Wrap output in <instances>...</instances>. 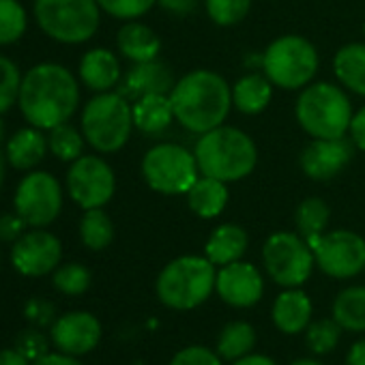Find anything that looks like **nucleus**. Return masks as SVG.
I'll use <instances>...</instances> for the list:
<instances>
[{"label": "nucleus", "mask_w": 365, "mask_h": 365, "mask_svg": "<svg viewBox=\"0 0 365 365\" xmlns=\"http://www.w3.org/2000/svg\"><path fill=\"white\" fill-rule=\"evenodd\" d=\"M18 106L29 125L54 129L76 114L80 106V84L76 76L58 63H39L22 76Z\"/></svg>", "instance_id": "1"}, {"label": "nucleus", "mask_w": 365, "mask_h": 365, "mask_svg": "<svg viewBox=\"0 0 365 365\" xmlns=\"http://www.w3.org/2000/svg\"><path fill=\"white\" fill-rule=\"evenodd\" d=\"M174 118L194 133H207L224 125L232 108V88L209 69H196L182 76L170 93Z\"/></svg>", "instance_id": "2"}, {"label": "nucleus", "mask_w": 365, "mask_h": 365, "mask_svg": "<svg viewBox=\"0 0 365 365\" xmlns=\"http://www.w3.org/2000/svg\"><path fill=\"white\" fill-rule=\"evenodd\" d=\"M196 161L202 176L235 182L250 176L258 161L254 140L237 127H215L196 142Z\"/></svg>", "instance_id": "3"}, {"label": "nucleus", "mask_w": 365, "mask_h": 365, "mask_svg": "<svg viewBox=\"0 0 365 365\" xmlns=\"http://www.w3.org/2000/svg\"><path fill=\"white\" fill-rule=\"evenodd\" d=\"M215 279V264L207 256H180L161 269L157 297L170 309H194L211 297Z\"/></svg>", "instance_id": "4"}, {"label": "nucleus", "mask_w": 365, "mask_h": 365, "mask_svg": "<svg viewBox=\"0 0 365 365\" xmlns=\"http://www.w3.org/2000/svg\"><path fill=\"white\" fill-rule=\"evenodd\" d=\"M294 112L299 125L312 138H344L352 120L350 99L329 82L307 84L297 99Z\"/></svg>", "instance_id": "5"}, {"label": "nucleus", "mask_w": 365, "mask_h": 365, "mask_svg": "<svg viewBox=\"0 0 365 365\" xmlns=\"http://www.w3.org/2000/svg\"><path fill=\"white\" fill-rule=\"evenodd\" d=\"M86 142L99 153L120 150L133 129V112L129 99L120 93H97L82 110L80 120Z\"/></svg>", "instance_id": "6"}, {"label": "nucleus", "mask_w": 365, "mask_h": 365, "mask_svg": "<svg viewBox=\"0 0 365 365\" xmlns=\"http://www.w3.org/2000/svg\"><path fill=\"white\" fill-rule=\"evenodd\" d=\"M35 20L50 39L78 46L97 33L101 7L97 0H35Z\"/></svg>", "instance_id": "7"}, {"label": "nucleus", "mask_w": 365, "mask_h": 365, "mask_svg": "<svg viewBox=\"0 0 365 365\" xmlns=\"http://www.w3.org/2000/svg\"><path fill=\"white\" fill-rule=\"evenodd\" d=\"M262 69L277 88H305L318 71V52L305 37L284 35L264 50Z\"/></svg>", "instance_id": "8"}, {"label": "nucleus", "mask_w": 365, "mask_h": 365, "mask_svg": "<svg viewBox=\"0 0 365 365\" xmlns=\"http://www.w3.org/2000/svg\"><path fill=\"white\" fill-rule=\"evenodd\" d=\"M196 155L178 144H157L142 159V176L153 192L163 196L187 194L198 180Z\"/></svg>", "instance_id": "9"}, {"label": "nucleus", "mask_w": 365, "mask_h": 365, "mask_svg": "<svg viewBox=\"0 0 365 365\" xmlns=\"http://www.w3.org/2000/svg\"><path fill=\"white\" fill-rule=\"evenodd\" d=\"M262 262L275 284L297 288L307 282L316 260L303 237L294 232H275L262 247Z\"/></svg>", "instance_id": "10"}, {"label": "nucleus", "mask_w": 365, "mask_h": 365, "mask_svg": "<svg viewBox=\"0 0 365 365\" xmlns=\"http://www.w3.org/2000/svg\"><path fill=\"white\" fill-rule=\"evenodd\" d=\"M14 209L33 228L50 226L63 211V187L58 178L43 170L29 172L16 190Z\"/></svg>", "instance_id": "11"}, {"label": "nucleus", "mask_w": 365, "mask_h": 365, "mask_svg": "<svg viewBox=\"0 0 365 365\" xmlns=\"http://www.w3.org/2000/svg\"><path fill=\"white\" fill-rule=\"evenodd\" d=\"M314 260L322 273L335 279H348L365 269V239L350 230L322 232L307 241Z\"/></svg>", "instance_id": "12"}, {"label": "nucleus", "mask_w": 365, "mask_h": 365, "mask_svg": "<svg viewBox=\"0 0 365 365\" xmlns=\"http://www.w3.org/2000/svg\"><path fill=\"white\" fill-rule=\"evenodd\" d=\"M67 192L71 200L84 211L101 209L112 200L116 192L114 170L106 159L97 155H82L71 161L67 172Z\"/></svg>", "instance_id": "13"}, {"label": "nucleus", "mask_w": 365, "mask_h": 365, "mask_svg": "<svg viewBox=\"0 0 365 365\" xmlns=\"http://www.w3.org/2000/svg\"><path fill=\"white\" fill-rule=\"evenodd\" d=\"M63 258V245L61 241L43 230L35 228L31 232H24L11 250V262L18 269V273L26 277H41L58 269Z\"/></svg>", "instance_id": "14"}, {"label": "nucleus", "mask_w": 365, "mask_h": 365, "mask_svg": "<svg viewBox=\"0 0 365 365\" xmlns=\"http://www.w3.org/2000/svg\"><path fill=\"white\" fill-rule=\"evenodd\" d=\"M215 290L232 307H252L260 301L264 282L254 264L237 260L222 267L215 279Z\"/></svg>", "instance_id": "15"}, {"label": "nucleus", "mask_w": 365, "mask_h": 365, "mask_svg": "<svg viewBox=\"0 0 365 365\" xmlns=\"http://www.w3.org/2000/svg\"><path fill=\"white\" fill-rule=\"evenodd\" d=\"M101 339V324L88 312H71L52 324V341L54 346L71 356H80L91 352Z\"/></svg>", "instance_id": "16"}, {"label": "nucleus", "mask_w": 365, "mask_h": 365, "mask_svg": "<svg viewBox=\"0 0 365 365\" xmlns=\"http://www.w3.org/2000/svg\"><path fill=\"white\" fill-rule=\"evenodd\" d=\"M352 157V146L344 138H316L301 153V170L312 180L337 176Z\"/></svg>", "instance_id": "17"}, {"label": "nucleus", "mask_w": 365, "mask_h": 365, "mask_svg": "<svg viewBox=\"0 0 365 365\" xmlns=\"http://www.w3.org/2000/svg\"><path fill=\"white\" fill-rule=\"evenodd\" d=\"M172 71L161 61H146V63H133V67L127 71L120 84V95L125 99H140L146 95H170L174 88Z\"/></svg>", "instance_id": "18"}, {"label": "nucleus", "mask_w": 365, "mask_h": 365, "mask_svg": "<svg viewBox=\"0 0 365 365\" xmlns=\"http://www.w3.org/2000/svg\"><path fill=\"white\" fill-rule=\"evenodd\" d=\"M80 80L95 93H108L120 82V63L114 52L106 48L88 50L80 61Z\"/></svg>", "instance_id": "19"}, {"label": "nucleus", "mask_w": 365, "mask_h": 365, "mask_svg": "<svg viewBox=\"0 0 365 365\" xmlns=\"http://www.w3.org/2000/svg\"><path fill=\"white\" fill-rule=\"evenodd\" d=\"M48 150L50 146H48V138L43 129L33 127V125L18 129L5 144L7 163L16 170H31L39 165Z\"/></svg>", "instance_id": "20"}, {"label": "nucleus", "mask_w": 365, "mask_h": 365, "mask_svg": "<svg viewBox=\"0 0 365 365\" xmlns=\"http://www.w3.org/2000/svg\"><path fill=\"white\" fill-rule=\"evenodd\" d=\"M273 322L282 333L294 335L312 322V301L299 288H286L273 303Z\"/></svg>", "instance_id": "21"}, {"label": "nucleus", "mask_w": 365, "mask_h": 365, "mask_svg": "<svg viewBox=\"0 0 365 365\" xmlns=\"http://www.w3.org/2000/svg\"><path fill=\"white\" fill-rule=\"evenodd\" d=\"M116 46H118V52L131 63L155 61L161 50V41H159L157 33L140 22L123 24V29L118 31V37H116Z\"/></svg>", "instance_id": "22"}, {"label": "nucleus", "mask_w": 365, "mask_h": 365, "mask_svg": "<svg viewBox=\"0 0 365 365\" xmlns=\"http://www.w3.org/2000/svg\"><path fill=\"white\" fill-rule=\"evenodd\" d=\"M131 112H133V127L140 129L146 135L163 133L174 120V110H172L170 95L140 97V99L133 101Z\"/></svg>", "instance_id": "23"}, {"label": "nucleus", "mask_w": 365, "mask_h": 365, "mask_svg": "<svg viewBox=\"0 0 365 365\" xmlns=\"http://www.w3.org/2000/svg\"><path fill=\"white\" fill-rule=\"evenodd\" d=\"M205 252L207 258L217 267L232 264L247 252V232L237 224H224L211 232Z\"/></svg>", "instance_id": "24"}, {"label": "nucleus", "mask_w": 365, "mask_h": 365, "mask_svg": "<svg viewBox=\"0 0 365 365\" xmlns=\"http://www.w3.org/2000/svg\"><path fill=\"white\" fill-rule=\"evenodd\" d=\"M228 182L211 178V176H198V180L192 185V190L185 194L190 209L202 217V220H213L217 217L226 205H228Z\"/></svg>", "instance_id": "25"}, {"label": "nucleus", "mask_w": 365, "mask_h": 365, "mask_svg": "<svg viewBox=\"0 0 365 365\" xmlns=\"http://www.w3.org/2000/svg\"><path fill=\"white\" fill-rule=\"evenodd\" d=\"M273 97V82L267 76L250 73L232 86V106L243 114H260Z\"/></svg>", "instance_id": "26"}, {"label": "nucleus", "mask_w": 365, "mask_h": 365, "mask_svg": "<svg viewBox=\"0 0 365 365\" xmlns=\"http://www.w3.org/2000/svg\"><path fill=\"white\" fill-rule=\"evenodd\" d=\"M333 69L341 86L365 97V43L344 46L333 58Z\"/></svg>", "instance_id": "27"}, {"label": "nucleus", "mask_w": 365, "mask_h": 365, "mask_svg": "<svg viewBox=\"0 0 365 365\" xmlns=\"http://www.w3.org/2000/svg\"><path fill=\"white\" fill-rule=\"evenodd\" d=\"M333 318L346 331H365V288L350 286L333 301Z\"/></svg>", "instance_id": "28"}, {"label": "nucleus", "mask_w": 365, "mask_h": 365, "mask_svg": "<svg viewBox=\"0 0 365 365\" xmlns=\"http://www.w3.org/2000/svg\"><path fill=\"white\" fill-rule=\"evenodd\" d=\"M256 344V331L247 322H230L224 327L217 339V354L226 361H237L252 352Z\"/></svg>", "instance_id": "29"}, {"label": "nucleus", "mask_w": 365, "mask_h": 365, "mask_svg": "<svg viewBox=\"0 0 365 365\" xmlns=\"http://www.w3.org/2000/svg\"><path fill=\"white\" fill-rule=\"evenodd\" d=\"M80 239L93 252L106 250L114 239V224L110 215L103 209L84 211V217L80 222Z\"/></svg>", "instance_id": "30"}, {"label": "nucleus", "mask_w": 365, "mask_h": 365, "mask_svg": "<svg viewBox=\"0 0 365 365\" xmlns=\"http://www.w3.org/2000/svg\"><path fill=\"white\" fill-rule=\"evenodd\" d=\"M329 205L322 198H307L299 205L297 213H294V222L297 228L301 232V237L305 241L318 237L324 232L327 224H329Z\"/></svg>", "instance_id": "31"}, {"label": "nucleus", "mask_w": 365, "mask_h": 365, "mask_svg": "<svg viewBox=\"0 0 365 365\" xmlns=\"http://www.w3.org/2000/svg\"><path fill=\"white\" fill-rule=\"evenodd\" d=\"M84 133L80 129H76L69 123H63L54 129H50L48 135V146L50 153L61 159V161H76L78 157H82L84 150Z\"/></svg>", "instance_id": "32"}, {"label": "nucleus", "mask_w": 365, "mask_h": 365, "mask_svg": "<svg viewBox=\"0 0 365 365\" xmlns=\"http://www.w3.org/2000/svg\"><path fill=\"white\" fill-rule=\"evenodd\" d=\"M29 16L20 0H0V46H11L26 33Z\"/></svg>", "instance_id": "33"}, {"label": "nucleus", "mask_w": 365, "mask_h": 365, "mask_svg": "<svg viewBox=\"0 0 365 365\" xmlns=\"http://www.w3.org/2000/svg\"><path fill=\"white\" fill-rule=\"evenodd\" d=\"M339 333H341V327L329 318L324 320H316V322H309L307 327V333H305V344L312 352L316 354H327L331 352L337 341H339Z\"/></svg>", "instance_id": "34"}, {"label": "nucleus", "mask_w": 365, "mask_h": 365, "mask_svg": "<svg viewBox=\"0 0 365 365\" xmlns=\"http://www.w3.org/2000/svg\"><path fill=\"white\" fill-rule=\"evenodd\" d=\"M54 286H56V290H61L63 294H69V297L84 294L91 286V271L78 262L63 264L54 271Z\"/></svg>", "instance_id": "35"}, {"label": "nucleus", "mask_w": 365, "mask_h": 365, "mask_svg": "<svg viewBox=\"0 0 365 365\" xmlns=\"http://www.w3.org/2000/svg\"><path fill=\"white\" fill-rule=\"evenodd\" d=\"M20 84H22V73L18 65L5 54H0V116L18 101Z\"/></svg>", "instance_id": "36"}, {"label": "nucleus", "mask_w": 365, "mask_h": 365, "mask_svg": "<svg viewBox=\"0 0 365 365\" xmlns=\"http://www.w3.org/2000/svg\"><path fill=\"white\" fill-rule=\"evenodd\" d=\"M209 18L220 26L239 24L252 7V0H205Z\"/></svg>", "instance_id": "37"}, {"label": "nucleus", "mask_w": 365, "mask_h": 365, "mask_svg": "<svg viewBox=\"0 0 365 365\" xmlns=\"http://www.w3.org/2000/svg\"><path fill=\"white\" fill-rule=\"evenodd\" d=\"M101 11L116 20H135L148 14L159 0H97Z\"/></svg>", "instance_id": "38"}, {"label": "nucleus", "mask_w": 365, "mask_h": 365, "mask_svg": "<svg viewBox=\"0 0 365 365\" xmlns=\"http://www.w3.org/2000/svg\"><path fill=\"white\" fill-rule=\"evenodd\" d=\"M16 350L22 352L29 361H37V359L48 354V339H46L43 333H39L35 329H29V331H22L18 335Z\"/></svg>", "instance_id": "39"}, {"label": "nucleus", "mask_w": 365, "mask_h": 365, "mask_svg": "<svg viewBox=\"0 0 365 365\" xmlns=\"http://www.w3.org/2000/svg\"><path fill=\"white\" fill-rule=\"evenodd\" d=\"M170 365H222V356L205 346H187L174 354Z\"/></svg>", "instance_id": "40"}, {"label": "nucleus", "mask_w": 365, "mask_h": 365, "mask_svg": "<svg viewBox=\"0 0 365 365\" xmlns=\"http://www.w3.org/2000/svg\"><path fill=\"white\" fill-rule=\"evenodd\" d=\"M24 314L37 327H48V324L56 322V309L46 299H31L24 307Z\"/></svg>", "instance_id": "41"}, {"label": "nucleus", "mask_w": 365, "mask_h": 365, "mask_svg": "<svg viewBox=\"0 0 365 365\" xmlns=\"http://www.w3.org/2000/svg\"><path fill=\"white\" fill-rule=\"evenodd\" d=\"M26 222L18 215V213H7V215H3L0 217V241H7V243H16L22 235H24V230H26Z\"/></svg>", "instance_id": "42"}, {"label": "nucleus", "mask_w": 365, "mask_h": 365, "mask_svg": "<svg viewBox=\"0 0 365 365\" xmlns=\"http://www.w3.org/2000/svg\"><path fill=\"white\" fill-rule=\"evenodd\" d=\"M348 131H350V138H352L354 146L365 150V108H361L356 114H352Z\"/></svg>", "instance_id": "43"}, {"label": "nucleus", "mask_w": 365, "mask_h": 365, "mask_svg": "<svg viewBox=\"0 0 365 365\" xmlns=\"http://www.w3.org/2000/svg\"><path fill=\"white\" fill-rule=\"evenodd\" d=\"M157 5L172 16H187L196 9L198 0H159Z\"/></svg>", "instance_id": "44"}, {"label": "nucleus", "mask_w": 365, "mask_h": 365, "mask_svg": "<svg viewBox=\"0 0 365 365\" xmlns=\"http://www.w3.org/2000/svg\"><path fill=\"white\" fill-rule=\"evenodd\" d=\"M33 365H82L76 356H71V354H65V352H61V354H46V356H41V359H37V361H33Z\"/></svg>", "instance_id": "45"}, {"label": "nucleus", "mask_w": 365, "mask_h": 365, "mask_svg": "<svg viewBox=\"0 0 365 365\" xmlns=\"http://www.w3.org/2000/svg\"><path fill=\"white\" fill-rule=\"evenodd\" d=\"M0 365H29V359L16 348L0 350Z\"/></svg>", "instance_id": "46"}, {"label": "nucleus", "mask_w": 365, "mask_h": 365, "mask_svg": "<svg viewBox=\"0 0 365 365\" xmlns=\"http://www.w3.org/2000/svg\"><path fill=\"white\" fill-rule=\"evenodd\" d=\"M346 363L348 365H365V339H361V341L350 346Z\"/></svg>", "instance_id": "47"}, {"label": "nucleus", "mask_w": 365, "mask_h": 365, "mask_svg": "<svg viewBox=\"0 0 365 365\" xmlns=\"http://www.w3.org/2000/svg\"><path fill=\"white\" fill-rule=\"evenodd\" d=\"M235 365H277V363L267 354H245V356L237 359Z\"/></svg>", "instance_id": "48"}, {"label": "nucleus", "mask_w": 365, "mask_h": 365, "mask_svg": "<svg viewBox=\"0 0 365 365\" xmlns=\"http://www.w3.org/2000/svg\"><path fill=\"white\" fill-rule=\"evenodd\" d=\"M5 165H7V157H5V150H0V187H3V182H5Z\"/></svg>", "instance_id": "49"}, {"label": "nucleus", "mask_w": 365, "mask_h": 365, "mask_svg": "<svg viewBox=\"0 0 365 365\" xmlns=\"http://www.w3.org/2000/svg\"><path fill=\"white\" fill-rule=\"evenodd\" d=\"M290 365H322V363H318V361H314V359H299V361H294V363H290Z\"/></svg>", "instance_id": "50"}, {"label": "nucleus", "mask_w": 365, "mask_h": 365, "mask_svg": "<svg viewBox=\"0 0 365 365\" xmlns=\"http://www.w3.org/2000/svg\"><path fill=\"white\" fill-rule=\"evenodd\" d=\"M5 140V127H3V120H0V142Z\"/></svg>", "instance_id": "51"}, {"label": "nucleus", "mask_w": 365, "mask_h": 365, "mask_svg": "<svg viewBox=\"0 0 365 365\" xmlns=\"http://www.w3.org/2000/svg\"><path fill=\"white\" fill-rule=\"evenodd\" d=\"M363 33H365V26H363Z\"/></svg>", "instance_id": "52"}]
</instances>
